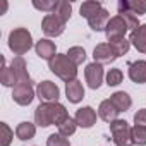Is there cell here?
<instances>
[{"instance_id":"6da1fadb","label":"cell","mask_w":146,"mask_h":146,"mask_svg":"<svg viewBox=\"0 0 146 146\" xmlns=\"http://www.w3.org/2000/svg\"><path fill=\"white\" fill-rule=\"evenodd\" d=\"M17 76V83L14 86V91H12V98L17 105H29L35 98V91H33V83H31V78L28 74V69H26V62L23 57H16L12 60V65H11Z\"/></svg>"},{"instance_id":"7a4b0ae2","label":"cell","mask_w":146,"mask_h":146,"mask_svg":"<svg viewBox=\"0 0 146 146\" xmlns=\"http://www.w3.org/2000/svg\"><path fill=\"white\" fill-rule=\"evenodd\" d=\"M69 119V113L64 105L57 103H41L35 110V122L40 127H48V125H60L64 120Z\"/></svg>"},{"instance_id":"3957f363","label":"cell","mask_w":146,"mask_h":146,"mask_svg":"<svg viewBox=\"0 0 146 146\" xmlns=\"http://www.w3.org/2000/svg\"><path fill=\"white\" fill-rule=\"evenodd\" d=\"M48 67H50V70L53 72V74L58 76L62 81H65V83L76 81V76H78V65L72 62L67 55L57 53V55L48 62Z\"/></svg>"},{"instance_id":"277c9868","label":"cell","mask_w":146,"mask_h":146,"mask_svg":"<svg viewBox=\"0 0 146 146\" xmlns=\"http://www.w3.org/2000/svg\"><path fill=\"white\" fill-rule=\"evenodd\" d=\"M31 46H33V38H31V33L26 28H16L14 31H11V35H9V48L17 57L29 52Z\"/></svg>"},{"instance_id":"5b68a950","label":"cell","mask_w":146,"mask_h":146,"mask_svg":"<svg viewBox=\"0 0 146 146\" xmlns=\"http://www.w3.org/2000/svg\"><path fill=\"white\" fill-rule=\"evenodd\" d=\"M110 132H112V139L117 146H132V129L129 127V124L125 120H113L110 122Z\"/></svg>"},{"instance_id":"8992f818","label":"cell","mask_w":146,"mask_h":146,"mask_svg":"<svg viewBox=\"0 0 146 146\" xmlns=\"http://www.w3.org/2000/svg\"><path fill=\"white\" fill-rule=\"evenodd\" d=\"M41 29L46 36H60L65 29V21L55 14H46L41 21Z\"/></svg>"},{"instance_id":"52a82bcc","label":"cell","mask_w":146,"mask_h":146,"mask_svg":"<svg viewBox=\"0 0 146 146\" xmlns=\"http://www.w3.org/2000/svg\"><path fill=\"white\" fill-rule=\"evenodd\" d=\"M36 96L40 98V102L43 103H57L58 102V96H60V91L57 88L55 83L52 81H43L38 84L36 88Z\"/></svg>"},{"instance_id":"ba28073f","label":"cell","mask_w":146,"mask_h":146,"mask_svg":"<svg viewBox=\"0 0 146 146\" xmlns=\"http://www.w3.org/2000/svg\"><path fill=\"white\" fill-rule=\"evenodd\" d=\"M86 19H88V24H90V28L93 31H105V28H107V24L110 21V14H108L107 9L100 7L93 14H90Z\"/></svg>"},{"instance_id":"9c48e42d","label":"cell","mask_w":146,"mask_h":146,"mask_svg":"<svg viewBox=\"0 0 146 146\" xmlns=\"http://www.w3.org/2000/svg\"><path fill=\"white\" fill-rule=\"evenodd\" d=\"M129 31L125 21L120 17V16H115L108 21L107 28H105V35H107V40H112V38H122L125 33Z\"/></svg>"},{"instance_id":"30bf717a","label":"cell","mask_w":146,"mask_h":146,"mask_svg":"<svg viewBox=\"0 0 146 146\" xmlns=\"http://www.w3.org/2000/svg\"><path fill=\"white\" fill-rule=\"evenodd\" d=\"M84 76H86L88 86L91 90H98L102 81H103V67H102V64H98V62L90 64L86 67V70H84Z\"/></svg>"},{"instance_id":"8fae6325","label":"cell","mask_w":146,"mask_h":146,"mask_svg":"<svg viewBox=\"0 0 146 146\" xmlns=\"http://www.w3.org/2000/svg\"><path fill=\"white\" fill-rule=\"evenodd\" d=\"M93 57H95V62H98V64H112L117 58V53L113 52V48L108 43H100V45H96Z\"/></svg>"},{"instance_id":"7c38bea8","label":"cell","mask_w":146,"mask_h":146,"mask_svg":"<svg viewBox=\"0 0 146 146\" xmlns=\"http://www.w3.org/2000/svg\"><path fill=\"white\" fill-rule=\"evenodd\" d=\"M76 124L79 127H84V129H90L93 127V124L96 122V112L91 108V107H83L76 112V117H74Z\"/></svg>"},{"instance_id":"4fadbf2b","label":"cell","mask_w":146,"mask_h":146,"mask_svg":"<svg viewBox=\"0 0 146 146\" xmlns=\"http://www.w3.org/2000/svg\"><path fill=\"white\" fill-rule=\"evenodd\" d=\"M129 78L137 84L146 83V60H136L129 64Z\"/></svg>"},{"instance_id":"5bb4252c","label":"cell","mask_w":146,"mask_h":146,"mask_svg":"<svg viewBox=\"0 0 146 146\" xmlns=\"http://www.w3.org/2000/svg\"><path fill=\"white\" fill-rule=\"evenodd\" d=\"M65 95H67V100L70 103H79L84 98V88L78 79L70 81V83L65 84Z\"/></svg>"},{"instance_id":"9a60e30c","label":"cell","mask_w":146,"mask_h":146,"mask_svg":"<svg viewBox=\"0 0 146 146\" xmlns=\"http://www.w3.org/2000/svg\"><path fill=\"white\" fill-rule=\"evenodd\" d=\"M119 113H120L119 108H117L110 100L102 102L100 107H98V115H100V119L105 120V122H113V120H117Z\"/></svg>"},{"instance_id":"2e32d148","label":"cell","mask_w":146,"mask_h":146,"mask_svg":"<svg viewBox=\"0 0 146 146\" xmlns=\"http://www.w3.org/2000/svg\"><path fill=\"white\" fill-rule=\"evenodd\" d=\"M36 55L40 57V58H45V60H52L57 53H55V43L53 41H50V40H40L38 43H36Z\"/></svg>"},{"instance_id":"e0dca14e","label":"cell","mask_w":146,"mask_h":146,"mask_svg":"<svg viewBox=\"0 0 146 146\" xmlns=\"http://www.w3.org/2000/svg\"><path fill=\"white\" fill-rule=\"evenodd\" d=\"M129 41H131V45L136 46L137 52L146 53V24H141L136 31H132Z\"/></svg>"},{"instance_id":"ac0fdd59","label":"cell","mask_w":146,"mask_h":146,"mask_svg":"<svg viewBox=\"0 0 146 146\" xmlns=\"http://www.w3.org/2000/svg\"><path fill=\"white\" fill-rule=\"evenodd\" d=\"M110 102L119 108V112H125V110H129L131 105H132V100H131V96H129L125 91H117V93H113V95L110 96Z\"/></svg>"},{"instance_id":"d6986e66","label":"cell","mask_w":146,"mask_h":146,"mask_svg":"<svg viewBox=\"0 0 146 146\" xmlns=\"http://www.w3.org/2000/svg\"><path fill=\"white\" fill-rule=\"evenodd\" d=\"M117 5L124 7V9H129L136 16L146 14V0H122V2H119Z\"/></svg>"},{"instance_id":"ffe728a7","label":"cell","mask_w":146,"mask_h":146,"mask_svg":"<svg viewBox=\"0 0 146 146\" xmlns=\"http://www.w3.org/2000/svg\"><path fill=\"white\" fill-rule=\"evenodd\" d=\"M35 134H36V127H35V124H31V122H21V124L16 127V136H17L21 141L33 139Z\"/></svg>"},{"instance_id":"44dd1931","label":"cell","mask_w":146,"mask_h":146,"mask_svg":"<svg viewBox=\"0 0 146 146\" xmlns=\"http://www.w3.org/2000/svg\"><path fill=\"white\" fill-rule=\"evenodd\" d=\"M0 83H2L4 86L7 88H14L16 83H17V76H16V72L12 67H7L5 65V60H4V67H2V72H0Z\"/></svg>"},{"instance_id":"7402d4cb","label":"cell","mask_w":146,"mask_h":146,"mask_svg":"<svg viewBox=\"0 0 146 146\" xmlns=\"http://www.w3.org/2000/svg\"><path fill=\"white\" fill-rule=\"evenodd\" d=\"M117 9H119V16L125 21V24H127V28L131 29V31H136L141 24H139V21H137V16L134 14V12H131L129 9H124V7H119L117 5Z\"/></svg>"},{"instance_id":"603a6c76","label":"cell","mask_w":146,"mask_h":146,"mask_svg":"<svg viewBox=\"0 0 146 146\" xmlns=\"http://www.w3.org/2000/svg\"><path fill=\"white\" fill-rule=\"evenodd\" d=\"M108 45L113 48V52L117 53V57H120V55H125L129 52L131 41L125 40V36H122V38H112V40H108Z\"/></svg>"},{"instance_id":"cb8c5ba5","label":"cell","mask_w":146,"mask_h":146,"mask_svg":"<svg viewBox=\"0 0 146 146\" xmlns=\"http://www.w3.org/2000/svg\"><path fill=\"white\" fill-rule=\"evenodd\" d=\"M70 12H72V5H70V2H67V0H58V2H57V7H55V11H53L52 14L58 16L60 19H64V21L67 23L69 17H70Z\"/></svg>"},{"instance_id":"d4e9b609","label":"cell","mask_w":146,"mask_h":146,"mask_svg":"<svg viewBox=\"0 0 146 146\" xmlns=\"http://www.w3.org/2000/svg\"><path fill=\"white\" fill-rule=\"evenodd\" d=\"M72 62H74L76 65H79V64H83L84 60H86V52H84V48L83 46H72V48H69V52L65 53Z\"/></svg>"},{"instance_id":"484cf974","label":"cell","mask_w":146,"mask_h":146,"mask_svg":"<svg viewBox=\"0 0 146 146\" xmlns=\"http://www.w3.org/2000/svg\"><path fill=\"white\" fill-rule=\"evenodd\" d=\"M76 127H78L76 120L69 117L67 120H64V122L58 125V134H60V136H64V137H69V136H72V134L76 132Z\"/></svg>"},{"instance_id":"4316f807","label":"cell","mask_w":146,"mask_h":146,"mask_svg":"<svg viewBox=\"0 0 146 146\" xmlns=\"http://www.w3.org/2000/svg\"><path fill=\"white\" fill-rule=\"evenodd\" d=\"M132 141H134V144L146 146V125H134L132 127Z\"/></svg>"},{"instance_id":"83f0119b","label":"cell","mask_w":146,"mask_h":146,"mask_svg":"<svg viewBox=\"0 0 146 146\" xmlns=\"http://www.w3.org/2000/svg\"><path fill=\"white\" fill-rule=\"evenodd\" d=\"M122 79H124V74H122L120 69H110L108 70V74H107V84L108 86H117L122 83Z\"/></svg>"},{"instance_id":"f1b7e54d","label":"cell","mask_w":146,"mask_h":146,"mask_svg":"<svg viewBox=\"0 0 146 146\" xmlns=\"http://www.w3.org/2000/svg\"><path fill=\"white\" fill-rule=\"evenodd\" d=\"M100 7H103L102 5V2H95V0H90V2H83V5H81V16L83 17H88L90 14H93L96 9H100Z\"/></svg>"},{"instance_id":"f546056e","label":"cell","mask_w":146,"mask_h":146,"mask_svg":"<svg viewBox=\"0 0 146 146\" xmlns=\"http://www.w3.org/2000/svg\"><path fill=\"white\" fill-rule=\"evenodd\" d=\"M33 7L35 9H40V11H45L48 14H52L57 7V2L55 0H41V2H38V0H35L33 2Z\"/></svg>"},{"instance_id":"4dcf8cb0","label":"cell","mask_w":146,"mask_h":146,"mask_svg":"<svg viewBox=\"0 0 146 146\" xmlns=\"http://www.w3.org/2000/svg\"><path fill=\"white\" fill-rule=\"evenodd\" d=\"M46 146H70V144H69L67 137H64L60 134H52L46 139Z\"/></svg>"},{"instance_id":"1f68e13d","label":"cell","mask_w":146,"mask_h":146,"mask_svg":"<svg viewBox=\"0 0 146 146\" xmlns=\"http://www.w3.org/2000/svg\"><path fill=\"white\" fill-rule=\"evenodd\" d=\"M0 129H2V146H9L11 141H12V137H14V132L11 131V127L5 122L0 124Z\"/></svg>"},{"instance_id":"d6a6232c","label":"cell","mask_w":146,"mask_h":146,"mask_svg":"<svg viewBox=\"0 0 146 146\" xmlns=\"http://www.w3.org/2000/svg\"><path fill=\"white\" fill-rule=\"evenodd\" d=\"M134 122L136 125H146V108L137 110V113L134 115Z\"/></svg>"}]
</instances>
